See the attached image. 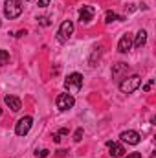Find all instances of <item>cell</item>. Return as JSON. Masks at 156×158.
Wrapping results in <instances>:
<instances>
[{"instance_id": "cell-23", "label": "cell", "mask_w": 156, "mask_h": 158, "mask_svg": "<svg viewBox=\"0 0 156 158\" xmlns=\"http://www.w3.org/2000/svg\"><path fill=\"white\" fill-rule=\"evenodd\" d=\"M125 7H127V11H129V13L136 11V6H134V4H129V6H125Z\"/></svg>"}, {"instance_id": "cell-28", "label": "cell", "mask_w": 156, "mask_h": 158, "mask_svg": "<svg viewBox=\"0 0 156 158\" xmlns=\"http://www.w3.org/2000/svg\"><path fill=\"white\" fill-rule=\"evenodd\" d=\"M0 26H2V20H0Z\"/></svg>"}, {"instance_id": "cell-15", "label": "cell", "mask_w": 156, "mask_h": 158, "mask_svg": "<svg viewBox=\"0 0 156 158\" xmlns=\"http://www.w3.org/2000/svg\"><path fill=\"white\" fill-rule=\"evenodd\" d=\"M64 136H68V129H61L59 132H55V134H53V142H57V143H59Z\"/></svg>"}, {"instance_id": "cell-1", "label": "cell", "mask_w": 156, "mask_h": 158, "mask_svg": "<svg viewBox=\"0 0 156 158\" xmlns=\"http://www.w3.org/2000/svg\"><path fill=\"white\" fill-rule=\"evenodd\" d=\"M142 86V77L140 76H130V77H123L119 81V90L123 94H132Z\"/></svg>"}, {"instance_id": "cell-21", "label": "cell", "mask_w": 156, "mask_h": 158, "mask_svg": "<svg viewBox=\"0 0 156 158\" xmlns=\"http://www.w3.org/2000/svg\"><path fill=\"white\" fill-rule=\"evenodd\" d=\"M35 155H37L39 158H46L48 155H50V151H48V149H42V151H37Z\"/></svg>"}, {"instance_id": "cell-9", "label": "cell", "mask_w": 156, "mask_h": 158, "mask_svg": "<svg viewBox=\"0 0 156 158\" xmlns=\"http://www.w3.org/2000/svg\"><path fill=\"white\" fill-rule=\"evenodd\" d=\"M130 48H132V35H130V33H125V35L119 39V42H117V50H119L121 53H127Z\"/></svg>"}, {"instance_id": "cell-17", "label": "cell", "mask_w": 156, "mask_h": 158, "mask_svg": "<svg viewBox=\"0 0 156 158\" xmlns=\"http://www.w3.org/2000/svg\"><path fill=\"white\" fill-rule=\"evenodd\" d=\"M101 50H103L101 46H97V48H94V53H92V59H90V64H92V66H96L94 63H96V57L99 59V55H101Z\"/></svg>"}, {"instance_id": "cell-12", "label": "cell", "mask_w": 156, "mask_h": 158, "mask_svg": "<svg viewBox=\"0 0 156 158\" xmlns=\"http://www.w3.org/2000/svg\"><path fill=\"white\" fill-rule=\"evenodd\" d=\"M145 42H147V31H145V30H140V31L136 33V39L132 40V46H134V48H142Z\"/></svg>"}, {"instance_id": "cell-6", "label": "cell", "mask_w": 156, "mask_h": 158, "mask_svg": "<svg viewBox=\"0 0 156 158\" xmlns=\"http://www.w3.org/2000/svg\"><path fill=\"white\" fill-rule=\"evenodd\" d=\"M31 125H33V118H31V116H24V118L18 119V123H17V127H15V132H17L18 136H26V134L30 132Z\"/></svg>"}, {"instance_id": "cell-25", "label": "cell", "mask_w": 156, "mask_h": 158, "mask_svg": "<svg viewBox=\"0 0 156 158\" xmlns=\"http://www.w3.org/2000/svg\"><path fill=\"white\" fill-rule=\"evenodd\" d=\"M24 35H26V30H20V31H17L15 37H24Z\"/></svg>"}, {"instance_id": "cell-14", "label": "cell", "mask_w": 156, "mask_h": 158, "mask_svg": "<svg viewBox=\"0 0 156 158\" xmlns=\"http://www.w3.org/2000/svg\"><path fill=\"white\" fill-rule=\"evenodd\" d=\"M114 20H125V17H119L117 13H114V11H107V15H105V22H114Z\"/></svg>"}, {"instance_id": "cell-27", "label": "cell", "mask_w": 156, "mask_h": 158, "mask_svg": "<svg viewBox=\"0 0 156 158\" xmlns=\"http://www.w3.org/2000/svg\"><path fill=\"white\" fill-rule=\"evenodd\" d=\"M0 116H2V110H0Z\"/></svg>"}, {"instance_id": "cell-8", "label": "cell", "mask_w": 156, "mask_h": 158, "mask_svg": "<svg viewBox=\"0 0 156 158\" xmlns=\"http://www.w3.org/2000/svg\"><path fill=\"white\" fill-rule=\"evenodd\" d=\"M94 13H96V9H94L92 6H83V7L79 9V20H81L83 24H88V22H92Z\"/></svg>"}, {"instance_id": "cell-2", "label": "cell", "mask_w": 156, "mask_h": 158, "mask_svg": "<svg viewBox=\"0 0 156 158\" xmlns=\"http://www.w3.org/2000/svg\"><path fill=\"white\" fill-rule=\"evenodd\" d=\"M20 13H22V4H20V0H6L4 15H6L9 20H13V19L20 17Z\"/></svg>"}, {"instance_id": "cell-22", "label": "cell", "mask_w": 156, "mask_h": 158, "mask_svg": "<svg viewBox=\"0 0 156 158\" xmlns=\"http://www.w3.org/2000/svg\"><path fill=\"white\" fill-rule=\"evenodd\" d=\"M51 0H39V7H48Z\"/></svg>"}, {"instance_id": "cell-13", "label": "cell", "mask_w": 156, "mask_h": 158, "mask_svg": "<svg viewBox=\"0 0 156 158\" xmlns=\"http://www.w3.org/2000/svg\"><path fill=\"white\" fill-rule=\"evenodd\" d=\"M127 70H129V66H127L125 63H117V64H114V68H112V77L119 79L121 77V74H125Z\"/></svg>"}, {"instance_id": "cell-24", "label": "cell", "mask_w": 156, "mask_h": 158, "mask_svg": "<svg viewBox=\"0 0 156 158\" xmlns=\"http://www.w3.org/2000/svg\"><path fill=\"white\" fill-rule=\"evenodd\" d=\"M127 158H142V155H140V153H130Z\"/></svg>"}, {"instance_id": "cell-7", "label": "cell", "mask_w": 156, "mask_h": 158, "mask_svg": "<svg viewBox=\"0 0 156 158\" xmlns=\"http://www.w3.org/2000/svg\"><path fill=\"white\" fill-rule=\"evenodd\" d=\"M119 138H121L125 143H129V145H138L140 140H142V136H140L136 131H123V132L119 134Z\"/></svg>"}, {"instance_id": "cell-10", "label": "cell", "mask_w": 156, "mask_h": 158, "mask_svg": "<svg viewBox=\"0 0 156 158\" xmlns=\"http://www.w3.org/2000/svg\"><path fill=\"white\" fill-rule=\"evenodd\" d=\"M4 103H6L13 112H18V110L22 109V101H20L17 96H6V98H4Z\"/></svg>"}, {"instance_id": "cell-3", "label": "cell", "mask_w": 156, "mask_h": 158, "mask_svg": "<svg viewBox=\"0 0 156 158\" xmlns=\"http://www.w3.org/2000/svg\"><path fill=\"white\" fill-rule=\"evenodd\" d=\"M64 86H66L68 94H77L79 90H81V86H83V76H81V74H77V72L70 74V76H68V79L64 81Z\"/></svg>"}, {"instance_id": "cell-11", "label": "cell", "mask_w": 156, "mask_h": 158, "mask_svg": "<svg viewBox=\"0 0 156 158\" xmlns=\"http://www.w3.org/2000/svg\"><path fill=\"white\" fill-rule=\"evenodd\" d=\"M107 147H109V151H110V156H123V155H125L123 145L117 143V142H107Z\"/></svg>"}, {"instance_id": "cell-16", "label": "cell", "mask_w": 156, "mask_h": 158, "mask_svg": "<svg viewBox=\"0 0 156 158\" xmlns=\"http://www.w3.org/2000/svg\"><path fill=\"white\" fill-rule=\"evenodd\" d=\"M7 63H9V53L6 50H0V66H4Z\"/></svg>"}, {"instance_id": "cell-20", "label": "cell", "mask_w": 156, "mask_h": 158, "mask_svg": "<svg viewBox=\"0 0 156 158\" xmlns=\"http://www.w3.org/2000/svg\"><path fill=\"white\" fill-rule=\"evenodd\" d=\"M39 22L42 24V26H50V24H51L50 17H40V19H39Z\"/></svg>"}, {"instance_id": "cell-19", "label": "cell", "mask_w": 156, "mask_h": 158, "mask_svg": "<svg viewBox=\"0 0 156 158\" xmlns=\"http://www.w3.org/2000/svg\"><path fill=\"white\" fill-rule=\"evenodd\" d=\"M81 140H83V129H77L74 134V142H81Z\"/></svg>"}, {"instance_id": "cell-4", "label": "cell", "mask_w": 156, "mask_h": 158, "mask_svg": "<svg viewBox=\"0 0 156 158\" xmlns=\"http://www.w3.org/2000/svg\"><path fill=\"white\" fill-rule=\"evenodd\" d=\"M72 33H74V22L72 20H64L61 24L59 31H57V39H59V42H66L72 37Z\"/></svg>"}, {"instance_id": "cell-26", "label": "cell", "mask_w": 156, "mask_h": 158, "mask_svg": "<svg viewBox=\"0 0 156 158\" xmlns=\"http://www.w3.org/2000/svg\"><path fill=\"white\" fill-rule=\"evenodd\" d=\"M66 153H68V151H64V149H61V151H57V155H59V156H66Z\"/></svg>"}, {"instance_id": "cell-5", "label": "cell", "mask_w": 156, "mask_h": 158, "mask_svg": "<svg viewBox=\"0 0 156 158\" xmlns=\"http://www.w3.org/2000/svg\"><path fill=\"white\" fill-rule=\"evenodd\" d=\"M55 105H57L59 110H68L76 105V99H74L72 94H59L57 99H55Z\"/></svg>"}, {"instance_id": "cell-18", "label": "cell", "mask_w": 156, "mask_h": 158, "mask_svg": "<svg viewBox=\"0 0 156 158\" xmlns=\"http://www.w3.org/2000/svg\"><path fill=\"white\" fill-rule=\"evenodd\" d=\"M153 86H154V79H149V81H147V83H145V85H143L142 88H143V92H149V90H151Z\"/></svg>"}]
</instances>
